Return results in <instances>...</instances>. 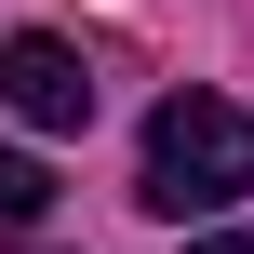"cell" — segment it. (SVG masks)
<instances>
[{"label":"cell","instance_id":"2","mask_svg":"<svg viewBox=\"0 0 254 254\" xmlns=\"http://www.w3.org/2000/svg\"><path fill=\"white\" fill-rule=\"evenodd\" d=\"M0 107H13L27 134H80V121H94V67H80V40H54V27L0 40Z\"/></svg>","mask_w":254,"mask_h":254},{"label":"cell","instance_id":"3","mask_svg":"<svg viewBox=\"0 0 254 254\" xmlns=\"http://www.w3.org/2000/svg\"><path fill=\"white\" fill-rule=\"evenodd\" d=\"M40 214H54V174L27 147H0V228H40Z\"/></svg>","mask_w":254,"mask_h":254},{"label":"cell","instance_id":"1","mask_svg":"<svg viewBox=\"0 0 254 254\" xmlns=\"http://www.w3.org/2000/svg\"><path fill=\"white\" fill-rule=\"evenodd\" d=\"M134 188H147V214H228V201L254 188V107H228V94H174V107L147 121Z\"/></svg>","mask_w":254,"mask_h":254},{"label":"cell","instance_id":"4","mask_svg":"<svg viewBox=\"0 0 254 254\" xmlns=\"http://www.w3.org/2000/svg\"><path fill=\"white\" fill-rule=\"evenodd\" d=\"M188 254H254V241H241V228H214V241H188Z\"/></svg>","mask_w":254,"mask_h":254}]
</instances>
